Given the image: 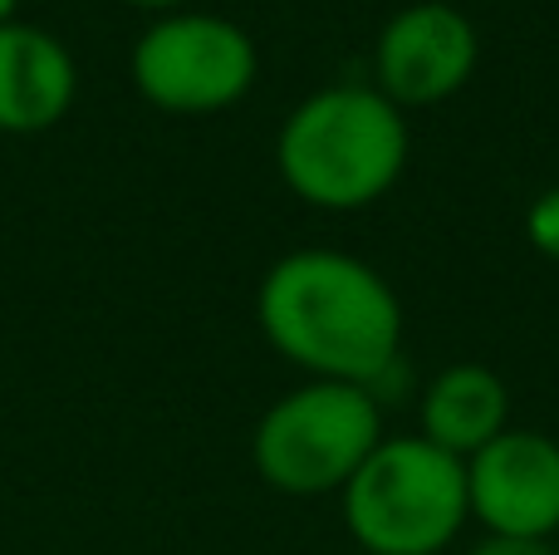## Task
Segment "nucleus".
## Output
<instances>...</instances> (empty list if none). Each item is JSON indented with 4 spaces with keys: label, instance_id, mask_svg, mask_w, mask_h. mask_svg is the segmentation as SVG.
Segmentation results:
<instances>
[{
    "label": "nucleus",
    "instance_id": "obj_1",
    "mask_svg": "<svg viewBox=\"0 0 559 555\" xmlns=\"http://www.w3.org/2000/svg\"><path fill=\"white\" fill-rule=\"evenodd\" d=\"M255 320L271 350L309 379L378 389L403 359L407 315L368 261L329 246L280 256L261 275Z\"/></svg>",
    "mask_w": 559,
    "mask_h": 555
},
{
    "label": "nucleus",
    "instance_id": "obj_13",
    "mask_svg": "<svg viewBox=\"0 0 559 555\" xmlns=\"http://www.w3.org/2000/svg\"><path fill=\"white\" fill-rule=\"evenodd\" d=\"M15 10H20V0H0V25H5V20H15Z\"/></svg>",
    "mask_w": 559,
    "mask_h": 555
},
{
    "label": "nucleus",
    "instance_id": "obj_6",
    "mask_svg": "<svg viewBox=\"0 0 559 555\" xmlns=\"http://www.w3.org/2000/svg\"><path fill=\"white\" fill-rule=\"evenodd\" d=\"M476 59H481V35H476L472 15L447 0H417L378 29L373 88L393 98L403 114L432 108L472 84Z\"/></svg>",
    "mask_w": 559,
    "mask_h": 555
},
{
    "label": "nucleus",
    "instance_id": "obj_7",
    "mask_svg": "<svg viewBox=\"0 0 559 555\" xmlns=\"http://www.w3.org/2000/svg\"><path fill=\"white\" fill-rule=\"evenodd\" d=\"M466 507L491 541H550L559 531V438L511 423L466 458Z\"/></svg>",
    "mask_w": 559,
    "mask_h": 555
},
{
    "label": "nucleus",
    "instance_id": "obj_9",
    "mask_svg": "<svg viewBox=\"0 0 559 555\" xmlns=\"http://www.w3.org/2000/svg\"><path fill=\"white\" fill-rule=\"evenodd\" d=\"M511 428V389L496 369L476 359L447 364L417 403V433L452 458H472Z\"/></svg>",
    "mask_w": 559,
    "mask_h": 555
},
{
    "label": "nucleus",
    "instance_id": "obj_10",
    "mask_svg": "<svg viewBox=\"0 0 559 555\" xmlns=\"http://www.w3.org/2000/svg\"><path fill=\"white\" fill-rule=\"evenodd\" d=\"M525 241L535 256L559 265V187H545L531 206H525Z\"/></svg>",
    "mask_w": 559,
    "mask_h": 555
},
{
    "label": "nucleus",
    "instance_id": "obj_4",
    "mask_svg": "<svg viewBox=\"0 0 559 555\" xmlns=\"http://www.w3.org/2000/svg\"><path fill=\"white\" fill-rule=\"evenodd\" d=\"M383 442V409L373 389L305 379L280 393L251 433V462L265 487L285 497L344 492L348 477Z\"/></svg>",
    "mask_w": 559,
    "mask_h": 555
},
{
    "label": "nucleus",
    "instance_id": "obj_11",
    "mask_svg": "<svg viewBox=\"0 0 559 555\" xmlns=\"http://www.w3.org/2000/svg\"><path fill=\"white\" fill-rule=\"evenodd\" d=\"M472 555H559V551L550 546V541H491L486 536Z\"/></svg>",
    "mask_w": 559,
    "mask_h": 555
},
{
    "label": "nucleus",
    "instance_id": "obj_5",
    "mask_svg": "<svg viewBox=\"0 0 559 555\" xmlns=\"http://www.w3.org/2000/svg\"><path fill=\"white\" fill-rule=\"evenodd\" d=\"M128 74L153 108L177 118H202L251 94L261 55L236 20L206 15V10H173L138 35Z\"/></svg>",
    "mask_w": 559,
    "mask_h": 555
},
{
    "label": "nucleus",
    "instance_id": "obj_12",
    "mask_svg": "<svg viewBox=\"0 0 559 555\" xmlns=\"http://www.w3.org/2000/svg\"><path fill=\"white\" fill-rule=\"evenodd\" d=\"M123 5H133V10H147V15H173V10H187V0H123Z\"/></svg>",
    "mask_w": 559,
    "mask_h": 555
},
{
    "label": "nucleus",
    "instance_id": "obj_3",
    "mask_svg": "<svg viewBox=\"0 0 559 555\" xmlns=\"http://www.w3.org/2000/svg\"><path fill=\"white\" fill-rule=\"evenodd\" d=\"M338 501L364 555H442L472 521L466 462L423 433L378 442Z\"/></svg>",
    "mask_w": 559,
    "mask_h": 555
},
{
    "label": "nucleus",
    "instance_id": "obj_2",
    "mask_svg": "<svg viewBox=\"0 0 559 555\" xmlns=\"http://www.w3.org/2000/svg\"><path fill=\"white\" fill-rule=\"evenodd\" d=\"M413 157L407 114L373 84H329L289 108L275 138L280 182L314 212H364Z\"/></svg>",
    "mask_w": 559,
    "mask_h": 555
},
{
    "label": "nucleus",
    "instance_id": "obj_8",
    "mask_svg": "<svg viewBox=\"0 0 559 555\" xmlns=\"http://www.w3.org/2000/svg\"><path fill=\"white\" fill-rule=\"evenodd\" d=\"M79 98V64L59 35L25 20L0 25V133H49Z\"/></svg>",
    "mask_w": 559,
    "mask_h": 555
}]
</instances>
